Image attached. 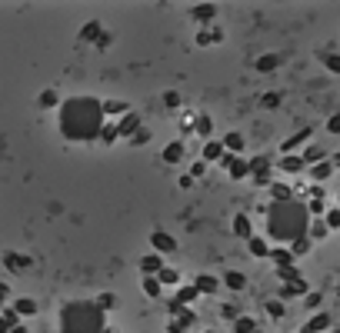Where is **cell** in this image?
Returning a JSON list of instances; mask_svg holds the SVG:
<instances>
[{"mask_svg": "<svg viewBox=\"0 0 340 333\" xmlns=\"http://www.w3.org/2000/svg\"><path fill=\"white\" fill-rule=\"evenodd\" d=\"M60 127L67 137L74 140H90V137H100L104 130V107L90 100V97H74L70 104H64L60 110Z\"/></svg>", "mask_w": 340, "mask_h": 333, "instance_id": "obj_1", "label": "cell"}, {"mask_svg": "<svg viewBox=\"0 0 340 333\" xmlns=\"http://www.w3.org/2000/svg\"><path fill=\"white\" fill-rule=\"evenodd\" d=\"M267 217H270V233H274L277 240H294V237H300L303 230H307L303 210L300 207H294L290 200L274 204L270 210H267Z\"/></svg>", "mask_w": 340, "mask_h": 333, "instance_id": "obj_2", "label": "cell"}, {"mask_svg": "<svg viewBox=\"0 0 340 333\" xmlns=\"http://www.w3.org/2000/svg\"><path fill=\"white\" fill-rule=\"evenodd\" d=\"M104 313L97 303H70L64 307V333H100Z\"/></svg>", "mask_w": 340, "mask_h": 333, "instance_id": "obj_3", "label": "cell"}, {"mask_svg": "<svg viewBox=\"0 0 340 333\" xmlns=\"http://www.w3.org/2000/svg\"><path fill=\"white\" fill-rule=\"evenodd\" d=\"M150 243H153V247H157V250H167V253H173V250H177V243L170 240L167 233H160V230H153V237H150Z\"/></svg>", "mask_w": 340, "mask_h": 333, "instance_id": "obj_4", "label": "cell"}, {"mask_svg": "<svg viewBox=\"0 0 340 333\" xmlns=\"http://www.w3.org/2000/svg\"><path fill=\"white\" fill-rule=\"evenodd\" d=\"M193 290H197V293H213V290H217V280L207 277V273H200V277H197V287H193Z\"/></svg>", "mask_w": 340, "mask_h": 333, "instance_id": "obj_5", "label": "cell"}, {"mask_svg": "<svg viewBox=\"0 0 340 333\" xmlns=\"http://www.w3.org/2000/svg\"><path fill=\"white\" fill-rule=\"evenodd\" d=\"M303 290H307V283H303L300 277H294L290 283H283V290H280V293H283V296H294V293H303Z\"/></svg>", "mask_w": 340, "mask_h": 333, "instance_id": "obj_6", "label": "cell"}, {"mask_svg": "<svg viewBox=\"0 0 340 333\" xmlns=\"http://www.w3.org/2000/svg\"><path fill=\"white\" fill-rule=\"evenodd\" d=\"M224 283L230 287V290H244V287H247V277H244V273H234V270H230V273L224 277Z\"/></svg>", "mask_w": 340, "mask_h": 333, "instance_id": "obj_7", "label": "cell"}, {"mask_svg": "<svg viewBox=\"0 0 340 333\" xmlns=\"http://www.w3.org/2000/svg\"><path fill=\"white\" fill-rule=\"evenodd\" d=\"M137 124H140V117H137V113H127V117L120 120V127H117V130L127 137V133H133V130H137Z\"/></svg>", "mask_w": 340, "mask_h": 333, "instance_id": "obj_8", "label": "cell"}, {"mask_svg": "<svg viewBox=\"0 0 340 333\" xmlns=\"http://www.w3.org/2000/svg\"><path fill=\"white\" fill-rule=\"evenodd\" d=\"M14 313H23V316L37 313V303H34V300H27V296H23V300H17V303H14Z\"/></svg>", "mask_w": 340, "mask_h": 333, "instance_id": "obj_9", "label": "cell"}, {"mask_svg": "<svg viewBox=\"0 0 340 333\" xmlns=\"http://www.w3.org/2000/svg\"><path fill=\"white\" fill-rule=\"evenodd\" d=\"M157 270H164V260H160L157 253H153V257H147V260H144V273L150 277V273H157Z\"/></svg>", "mask_w": 340, "mask_h": 333, "instance_id": "obj_10", "label": "cell"}, {"mask_svg": "<svg viewBox=\"0 0 340 333\" xmlns=\"http://www.w3.org/2000/svg\"><path fill=\"white\" fill-rule=\"evenodd\" d=\"M267 257H274L277 260V267H290V260H294V253H290V250H274V253H267Z\"/></svg>", "mask_w": 340, "mask_h": 333, "instance_id": "obj_11", "label": "cell"}, {"mask_svg": "<svg viewBox=\"0 0 340 333\" xmlns=\"http://www.w3.org/2000/svg\"><path fill=\"white\" fill-rule=\"evenodd\" d=\"M280 170L297 173V170H303V160H300V157H283V160H280Z\"/></svg>", "mask_w": 340, "mask_h": 333, "instance_id": "obj_12", "label": "cell"}, {"mask_svg": "<svg viewBox=\"0 0 340 333\" xmlns=\"http://www.w3.org/2000/svg\"><path fill=\"white\" fill-rule=\"evenodd\" d=\"M220 147H224V150H234V153H237V150L244 147V137H240V133H230V137H227Z\"/></svg>", "mask_w": 340, "mask_h": 333, "instance_id": "obj_13", "label": "cell"}, {"mask_svg": "<svg viewBox=\"0 0 340 333\" xmlns=\"http://www.w3.org/2000/svg\"><path fill=\"white\" fill-rule=\"evenodd\" d=\"M180 157H184V144H170V147H167V153H164V160H167V164L180 160Z\"/></svg>", "mask_w": 340, "mask_h": 333, "instance_id": "obj_14", "label": "cell"}, {"mask_svg": "<svg viewBox=\"0 0 340 333\" xmlns=\"http://www.w3.org/2000/svg\"><path fill=\"white\" fill-rule=\"evenodd\" d=\"M220 157H224V147H220V144H207V147H204V160H220Z\"/></svg>", "mask_w": 340, "mask_h": 333, "instance_id": "obj_15", "label": "cell"}, {"mask_svg": "<svg viewBox=\"0 0 340 333\" xmlns=\"http://www.w3.org/2000/svg\"><path fill=\"white\" fill-rule=\"evenodd\" d=\"M30 263V257H20V253H7V267L10 270H20V267H27Z\"/></svg>", "mask_w": 340, "mask_h": 333, "instance_id": "obj_16", "label": "cell"}, {"mask_svg": "<svg viewBox=\"0 0 340 333\" xmlns=\"http://www.w3.org/2000/svg\"><path fill=\"white\" fill-rule=\"evenodd\" d=\"M144 293L147 296H160V283H157V277H144Z\"/></svg>", "mask_w": 340, "mask_h": 333, "instance_id": "obj_17", "label": "cell"}, {"mask_svg": "<svg viewBox=\"0 0 340 333\" xmlns=\"http://www.w3.org/2000/svg\"><path fill=\"white\" fill-rule=\"evenodd\" d=\"M234 227H237V237H250V223H247V217H244V213H237Z\"/></svg>", "mask_w": 340, "mask_h": 333, "instance_id": "obj_18", "label": "cell"}, {"mask_svg": "<svg viewBox=\"0 0 340 333\" xmlns=\"http://www.w3.org/2000/svg\"><path fill=\"white\" fill-rule=\"evenodd\" d=\"M274 200H277V204H283V200H290V187H283V184H274Z\"/></svg>", "mask_w": 340, "mask_h": 333, "instance_id": "obj_19", "label": "cell"}, {"mask_svg": "<svg viewBox=\"0 0 340 333\" xmlns=\"http://www.w3.org/2000/svg\"><path fill=\"white\" fill-rule=\"evenodd\" d=\"M327 327H330V316H327V313H320L317 320H314V323H310V327H307V330L314 333V330H327Z\"/></svg>", "mask_w": 340, "mask_h": 333, "instance_id": "obj_20", "label": "cell"}, {"mask_svg": "<svg viewBox=\"0 0 340 333\" xmlns=\"http://www.w3.org/2000/svg\"><path fill=\"white\" fill-rule=\"evenodd\" d=\"M250 253H257V257H267L270 250H267V243H264V240H257V237H254V240H250Z\"/></svg>", "mask_w": 340, "mask_h": 333, "instance_id": "obj_21", "label": "cell"}, {"mask_svg": "<svg viewBox=\"0 0 340 333\" xmlns=\"http://www.w3.org/2000/svg\"><path fill=\"white\" fill-rule=\"evenodd\" d=\"M193 17H197V20H207V23H210V17H213V7H210V3H207V7H193Z\"/></svg>", "mask_w": 340, "mask_h": 333, "instance_id": "obj_22", "label": "cell"}, {"mask_svg": "<svg viewBox=\"0 0 340 333\" xmlns=\"http://www.w3.org/2000/svg\"><path fill=\"white\" fill-rule=\"evenodd\" d=\"M307 137H310V130H303V133H297L294 140H287V144H283V153H287V150H294V147H297V144H303Z\"/></svg>", "mask_w": 340, "mask_h": 333, "instance_id": "obj_23", "label": "cell"}, {"mask_svg": "<svg viewBox=\"0 0 340 333\" xmlns=\"http://www.w3.org/2000/svg\"><path fill=\"white\" fill-rule=\"evenodd\" d=\"M267 313L274 316V320H277V316H283V303H280V300H270V303H267Z\"/></svg>", "mask_w": 340, "mask_h": 333, "instance_id": "obj_24", "label": "cell"}, {"mask_svg": "<svg viewBox=\"0 0 340 333\" xmlns=\"http://www.w3.org/2000/svg\"><path fill=\"white\" fill-rule=\"evenodd\" d=\"M210 127H213V120H210V117H197V133H204V137H207Z\"/></svg>", "mask_w": 340, "mask_h": 333, "instance_id": "obj_25", "label": "cell"}, {"mask_svg": "<svg viewBox=\"0 0 340 333\" xmlns=\"http://www.w3.org/2000/svg\"><path fill=\"white\" fill-rule=\"evenodd\" d=\"M277 63H280V57H264V60H257V70H270Z\"/></svg>", "mask_w": 340, "mask_h": 333, "instance_id": "obj_26", "label": "cell"}, {"mask_svg": "<svg viewBox=\"0 0 340 333\" xmlns=\"http://www.w3.org/2000/svg\"><path fill=\"white\" fill-rule=\"evenodd\" d=\"M40 104H43V107H54V104H57V93L54 90H43V93H40Z\"/></svg>", "mask_w": 340, "mask_h": 333, "instance_id": "obj_27", "label": "cell"}, {"mask_svg": "<svg viewBox=\"0 0 340 333\" xmlns=\"http://www.w3.org/2000/svg\"><path fill=\"white\" fill-rule=\"evenodd\" d=\"M234 330H237V333H250V330H254V320H237V323H234Z\"/></svg>", "mask_w": 340, "mask_h": 333, "instance_id": "obj_28", "label": "cell"}, {"mask_svg": "<svg viewBox=\"0 0 340 333\" xmlns=\"http://www.w3.org/2000/svg\"><path fill=\"white\" fill-rule=\"evenodd\" d=\"M193 296H197V290H193V287H184V290L177 293V303H184V300H193Z\"/></svg>", "mask_w": 340, "mask_h": 333, "instance_id": "obj_29", "label": "cell"}, {"mask_svg": "<svg viewBox=\"0 0 340 333\" xmlns=\"http://www.w3.org/2000/svg\"><path fill=\"white\" fill-rule=\"evenodd\" d=\"M337 223H340V213H337V210H330V213H327V223H323V227L330 230V227H337Z\"/></svg>", "mask_w": 340, "mask_h": 333, "instance_id": "obj_30", "label": "cell"}, {"mask_svg": "<svg viewBox=\"0 0 340 333\" xmlns=\"http://www.w3.org/2000/svg\"><path fill=\"white\" fill-rule=\"evenodd\" d=\"M327 173H330V164H320V166H317V170H314V180H323Z\"/></svg>", "mask_w": 340, "mask_h": 333, "instance_id": "obj_31", "label": "cell"}, {"mask_svg": "<svg viewBox=\"0 0 340 333\" xmlns=\"http://www.w3.org/2000/svg\"><path fill=\"white\" fill-rule=\"evenodd\" d=\"M164 104H167V107H177V104H180V97L170 90V93H164Z\"/></svg>", "mask_w": 340, "mask_h": 333, "instance_id": "obj_32", "label": "cell"}, {"mask_svg": "<svg viewBox=\"0 0 340 333\" xmlns=\"http://www.w3.org/2000/svg\"><path fill=\"white\" fill-rule=\"evenodd\" d=\"M310 233H314V237H327V227H323V223H314Z\"/></svg>", "mask_w": 340, "mask_h": 333, "instance_id": "obj_33", "label": "cell"}, {"mask_svg": "<svg viewBox=\"0 0 340 333\" xmlns=\"http://www.w3.org/2000/svg\"><path fill=\"white\" fill-rule=\"evenodd\" d=\"M277 100H280V93H267V97H264L267 107H277Z\"/></svg>", "mask_w": 340, "mask_h": 333, "instance_id": "obj_34", "label": "cell"}, {"mask_svg": "<svg viewBox=\"0 0 340 333\" xmlns=\"http://www.w3.org/2000/svg\"><path fill=\"white\" fill-rule=\"evenodd\" d=\"M323 60H327V67H330L334 74H337V70H340V60H337V57H323Z\"/></svg>", "mask_w": 340, "mask_h": 333, "instance_id": "obj_35", "label": "cell"}, {"mask_svg": "<svg viewBox=\"0 0 340 333\" xmlns=\"http://www.w3.org/2000/svg\"><path fill=\"white\" fill-rule=\"evenodd\" d=\"M307 307H320V293H307Z\"/></svg>", "mask_w": 340, "mask_h": 333, "instance_id": "obj_36", "label": "cell"}, {"mask_svg": "<svg viewBox=\"0 0 340 333\" xmlns=\"http://www.w3.org/2000/svg\"><path fill=\"white\" fill-rule=\"evenodd\" d=\"M327 130H330V133H337V130H340V117H330V124H327Z\"/></svg>", "mask_w": 340, "mask_h": 333, "instance_id": "obj_37", "label": "cell"}, {"mask_svg": "<svg viewBox=\"0 0 340 333\" xmlns=\"http://www.w3.org/2000/svg\"><path fill=\"white\" fill-rule=\"evenodd\" d=\"M110 303H113V296H110V293H104L100 300H97V307H110Z\"/></svg>", "mask_w": 340, "mask_h": 333, "instance_id": "obj_38", "label": "cell"}, {"mask_svg": "<svg viewBox=\"0 0 340 333\" xmlns=\"http://www.w3.org/2000/svg\"><path fill=\"white\" fill-rule=\"evenodd\" d=\"M323 210V200H310V213H320Z\"/></svg>", "mask_w": 340, "mask_h": 333, "instance_id": "obj_39", "label": "cell"}, {"mask_svg": "<svg viewBox=\"0 0 340 333\" xmlns=\"http://www.w3.org/2000/svg\"><path fill=\"white\" fill-rule=\"evenodd\" d=\"M220 310H224L227 320H237V310H234V307H220Z\"/></svg>", "mask_w": 340, "mask_h": 333, "instance_id": "obj_40", "label": "cell"}, {"mask_svg": "<svg viewBox=\"0 0 340 333\" xmlns=\"http://www.w3.org/2000/svg\"><path fill=\"white\" fill-rule=\"evenodd\" d=\"M7 327H10V323H7V320H0V333H3V330H7Z\"/></svg>", "mask_w": 340, "mask_h": 333, "instance_id": "obj_41", "label": "cell"}, {"mask_svg": "<svg viewBox=\"0 0 340 333\" xmlns=\"http://www.w3.org/2000/svg\"><path fill=\"white\" fill-rule=\"evenodd\" d=\"M10 333H27V330H23V327H14V330H10Z\"/></svg>", "mask_w": 340, "mask_h": 333, "instance_id": "obj_42", "label": "cell"}, {"mask_svg": "<svg viewBox=\"0 0 340 333\" xmlns=\"http://www.w3.org/2000/svg\"><path fill=\"white\" fill-rule=\"evenodd\" d=\"M250 333H260V330H250Z\"/></svg>", "mask_w": 340, "mask_h": 333, "instance_id": "obj_43", "label": "cell"}, {"mask_svg": "<svg viewBox=\"0 0 340 333\" xmlns=\"http://www.w3.org/2000/svg\"><path fill=\"white\" fill-rule=\"evenodd\" d=\"M303 333H310V330H303Z\"/></svg>", "mask_w": 340, "mask_h": 333, "instance_id": "obj_44", "label": "cell"}, {"mask_svg": "<svg viewBox=\"0 0 340 333\" xmlns=\"http://www.w3.org/2000/svg\"><path fill=\"white\" fill-rule=\"evenodd\" d=\"M207 333H210V330H207Z\"/></svg>", "mask_w": 340, "mask_h": 333, "instance_id": "obj_45", "label": "cell"}]
</instances>
